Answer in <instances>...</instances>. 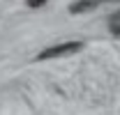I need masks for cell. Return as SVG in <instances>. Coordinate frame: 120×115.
Instances as JSON below:
<instances>
[{"label":"cell","instance_id":"cell-3","mask_svg":"<svg viewBox=\"0 0 120 115\" xmlns=\"http://www.w3.org/2000/svg\"><path fill=\"white\" fill-rule=\"evenodd\" d=\"M44 2H46V0H28V5H30V7H42Z\"/></svg>","mask_w":120,"mask_h":115},{"label":"cell","instance_id":"cell-4","mask_svg":"<svg viewBox=\"0 0 120 115\" xmlns=\"http://www.w3.org/2000/svg\"><path fill=\"white\" fill-rule=\"evenodd\" d=\"M113 30H116V32H120V23H113Z\"/></svg>","mask_w":120,"mask_h":115},{"label":"cell","instance_id":"cell-2","mask_svg":"<svg viewBox=\"0 0 120 115\" xmlns=\"http://www.w3.org/2000/svg\"><path fill=\"white\" fill-rule=\"evenodd\" d=\"M99 2H104V0H76L74 5L69 7L74 14H79V12H86V9H92V7H97Z\"/></svg>","mask_w":120,"mask_h":115},{"label":"cell","instance_id":"cell-1","mask_svg":"<svg viewBox=\"0 0 120 115\" xmlns=\"http://www.w3.org/2000/svg\"><path fill=\"white\" fill-rule=\"evenodd\" d=\"M83 44L81 42H65V44H56L51 48H46L39 53V60H49V58H58V55H72L76 51H81Z\"/></svg>","mask_w":120,"mask_h":115}]
</instances>
